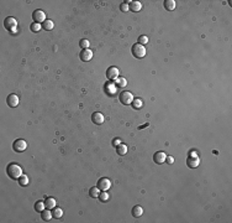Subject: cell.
Here are the masks:
<instances>
[{"instance_id": "cell-31", "label": "cell", "mask_w": 232, "mask_h": 223, "mask_svg": "<svg viewBox=\"0 0 232 223\" xmlns=\"http://www.w3.org/2000/svg\"><path fill=\"white\" fill-rule=\"evenodd\" d=\"M79 45H80V47H81L83 50H85V48H89V46H90V42H89V40H87V39H83V40H80Z\"/></svg>"}, {"instance_id": "cell-6", "label": "cell", "mask_w": 232, "mask_h": 223, "mask_svg": "<svg viewBox=\"0 0 232 223\" xmlns=\"http://www.w3.org/2000/svg\"><path fill=\"white\" fill-rule=\"evenodd\" d=\"M96 186L99 187V190H100V191H109L110 187H111V181L107 179V177H103V179H100V180L98 181V185Z\"/></svg>"}, {"instance_id": "cell-18", "label": "cell", "mask_w": 232, "mask_h": 223, "mask_svg": "<svg viewBox=\"0 0 232 223\" xmlns=\"http://www.w3.org/2000/svg\"><path fill=\"white\" fill-rule=\"evenodd\" d=\"M175 6H177V3L174 1V0H165L164 1V7L168 11H173L174 9H175Z\"/></svg>"}, {"instance_id": "cell-34", "label": "cell", "mask_w": 232, "mask_h": 223, "mask_svg": "<svg viewBox=\"0 0 232 223\" xmlns=\"http://www.w3.org/2000/svg\"><path fill=\"white\" fill-rule=\"evenodd\" d=\"M165 162H168V164H173V162H174V159L172 158V156H167V159H165Z\"/></svg>"}, {"instance_id": "cell-7", "label": "cell", "mask_w": 232, "mask_h": 223, "mask_svg": "<svg viewBox=\"0 0 232 223\" xmlns=\"http://www.w3.org/2000/svg\"><path fill=\"white\" fill-rule=\"evenodd\" d=\"M119 73H120L119 68L115 67V66H112V67H109V68H107V71H106V77L109 78L110 81H115L116 78L119 77Z\"/></svg>"}, {"instance_id": "cell-22", "label": "cell", "mask_w": 232, "mask_h": 223, "mask_svg": "<svg viewBox=\"0 0 232 223\" xmlns=\"http://www.w3.org/2000/svg\"><path fill=\"white\" fill-rule=\"evenodd\" d=\"M132 107H134L135 109H141L143 105V101L141 98H134V101H132Z\"/></svg>"}, {"instance_id": "cell-27", "label": "cell", "mask_w": 232, "mask_h": 223, "mask_svg": "<svg viewBox=\"0 0 232 223\" xmlns=\"http://www.w3.org/2000/svg\"><path fill=\"white\" fill-rule=\"evenodd\" d=\"M148 41H150V40H148V37L146 36V35H142V36H139L138 37V40H137V44H139V45H147L148 44Z\"/></svg>"}, {"instance_id": "cell-3", "label": "cell", "mask_w": 232, "mask_h": 223, "mask_svg": "<svg viewBox=\"0 0 232 223\" xmlns=\"http://www.w3.org/2000/svg\"><path fill=\"white\" fill-rule=\"evenodd\" d=\"M12 149H14V151H16V153H22V151H25L27 149V143L25 142L23 139H18V140H15V142H14Z\"/></svg>"}, {"instance_id": "cell-21", "label": "cell", "mask_w": 232, "mask_h": 223, "mask_svg": "<svg viewBox=\"0 0 232 223\" xmlns=\"http://www.w3.org/2000/svg\"><path fill=\"white\" fill-rule=\"evenodd\" d=\"M100 190H99V187L98 186H94V187H92L89 190V195H90V197H93V198H99V195H100Z\"/></svg>"}, {"instance_id": "cell-1", "label": "cell", "mask_w": 232, "mask_h": 223, "mask_svg": "<svg viewBox=\"0 0 232 223\" xmlns=\"http://www.w3.org/2000/svg\"><path fill=\"white\" fill-rule=\"evenodd\" d=\"M6 173L7 176L12 180H19L23 173H22V167L20 165L15 164V162H10L9 165L6 166Z\"/></svg>"}, {"instance_id": "cell-29", "label": "cell", "mask_w": 232, "mask_h": 223, "mask_svg": "<svg viewBox=\"0 0 232 223\" xmlns=\"http://www.w3.org/2000/svg\"><path fill=\"white\" fill-rule=\"evenodd\" d=\"M109 193H107V191H101L100 195H99V198H100V201L101 202H106L107 200H109Z\"/></svg>"}, {"instance_id": "cell-10", "label": "cell", "mask_w": 232, "mask_h": 223, "mask_svg": "<svg viewBox=\"0 0 232 223\" xmlns=\"http://www.w3.org/2000/svg\"><path fill=\"white\" fill-rule=\"evenodd\" d=\"M186 165L190 167V169H195L200 165V159L199 156H189L188 160H186Z\"/></svg>"}, {"instance_id": "cell-20", "label": "cell", "mask_w": 232, "mask_h": 223, "mask_svg": "<svg viewBox=\"0 0 232 223\" xmlns=\"http://www.w3.org/2000/svg\"><path fill=\"white\" fill-rule=\"evenodd\" d=\"M115 84H116V87L123 88V87L127 86V81H126V78H123V77H117L115 79Z\"/></svg>"}, {"instance_id": "cell-19", "label": "cell", "mask_w": 232, "mask_h": 223, "mask_svg": "<svg viewBox=\"0 0 232 223\" xmlns=\"http://www.w3.org/2000/svg\"><path fill=\"white\" fill-rule=\"evenodd\" d=\"M143 214V208L141 207V206H135L134 208H132V216L134 217H136V218H138V217H141Z\"/></svg>"}, {"instance_id": "cell-23", "label": "cell", "mask_w": 232, "mask_h": 223, "mask_svg": "<svg viewBox=\"0 0 232 223\" xmlns=\"http://www.w3.org/2000/svg\"><path fill=\"white\" fill-rule=\"evenodd\" d=\"M52 214H53V218H61L63 216V210L61 207H54L52 210Z\"/></svg>"}, {"instance_id": "cell-30", "label": "cell", "mask_w": 232, "mask_h": 223, "mask_svg": "<svg viewBox=\"0 0 232 223\" xmlns=\"http://www.w3.org/2000/svg\"><path fill=\"white\" fill-rule=\"evenodd\" d=\"M41 27H42V25H41V24H37V22L31 24V26H30V29H31L32 32H38V31L41 30Z\"/></svg>"}, {"instance_id": "cell-15", "label": "cell", "mask_w": 232, "mask_h": 223, "mask_svg": "<svg viewBox=\"0 0 232 223\" xmlns=\"http://www.w3.org/2000/svg\"><path fill=\"white\" fill-rule=\"evenodd\" d=\"M45 204H46V208L53 210L54 207H57V201L54 200L53 197H47L46 201H45Z\"/></svg>"}, {"instance_id": "cell-33", "label": "cell", "mask_w": 232, "mask_h": 223, "mask_svg": "<svg viewBox=\"0 0 232 223\" xmlns=\"http://www.w3.org/2000/svg\"><path fill=\"white\" fill-rule=\"evenodd\" d=\"M122 143H121V140L120 139H114V142H112V145L114 146H119V145H121Z\"/></svg>"}, {"instance_id": "cell-11", "label": "cell", "mask_w": 232, "mask_h": 223, "mask_svg": "<svg viewBox=\"0 0 232 223\" xmlns=\"http://www.w3.org/2000/svg\"><path fill=\"white\" fill-rule=\"evenodd\" d=\"M165 159H167V155H165L164 151H157L153 156V160L156 164H164L165 162Z\"/></svg>"}, {"instance_id": "cell-4", "label": "cell", "mask_w": 232, "mask_h": 223, "mask_svg": "<svg viewBox=\"0 0 232 223\" xmlns=\"http://www.w3.org/2000/svg\"><path fill=\"white\" fill-rule=\"evenodd\" d=\"M132 101H134V94H132L131 92H127V90H125V92H121L120 93V102L123 105L131 104Z\"/></svg>"}, {"instance_id": "cell-25", "label": "cell", "mask_w": 232, "mask_h": 223, "mask_svg": "<svg viewBox=\"0 0 232 223\" xmlns=\"http://www.w3.org/2000/svg\"><path fill=\"white\" fill-rule=\"evenodd\" d=\"M35 210H36L37 212H42L43 210H46V204H45V202H43V201H37V202L35 203Z\"/></svg>"}, {"instance_id": "cell-32", "label": "cell", "mask_w": 232, "mask_h": 223, "mask_svg": "<svg viewBox=\"0 0 232 223\" xmlns=\"http://www.w3.org/2000/svg\"><path fill=\"white\" fill-rule=\"evenodd\" d=\"M120 10H121L122 13H127V11L130 10V5L126 4V3H122V4L120 5Z\"/></svg>"}, {"instance_id": "cell-14", "label": "cell", "mask_w": 232, "mask_h": 223, "mask_svg": "<svg viewBox=\"0 0 232 223\" xmlns=\"http://www.w3.org/2000/svg\"><path fill=\"white\" fill-rule=\"evenodd\" d=\"M41 218H42L45 222H48V221H51L53 218V214H52V210H43L42 212H41Z\"/></svg>"}, {"instance_id": "cell-26", "label": "cell", "mask_w": 232, "mask_h": 223, "mask_svg": "<svg viewBox=\"0 0 232 223\" xmlns=\"http://www.w3.org/2000/svg\"><path fill=\"white\" fill-rule=\"evenodd\" d=\"M19 184L20 186H27L30 184V179L26 176V175H22L20 179H19Z\"/></svg>"}, {"instance_id": "cell-35", "label": "cell", "mask_w": 232, "mask_h": 223, "mask_svg": "<svg viewBox=\"0 0 232 223\" xmlns=\"http://www.w3.org/2000/svg\"><path fill=\"white\" fill-rule=\"evenodd\" d=\"M189 156H197V154H196L195 150H192V151H190V154H189Z\"/></svg>"}, {"instance_id": "cell-2", "label": "cell", "mask_w": 232, "mask_h": 223, "mask_svg": "<svg viewBox=\"0 0 232 223\" xmlns=\"http://www.w3.org/2000/svg\"><path fill=\"white\" fill-rule=\"evenodd\" d=\"M146 47L143 45H139V44H135L132 46V55H134L136 59H143L146 56Z\"/></svg>"}, {"instance_id": "cell-24", "label": "cell", "mask_w": 232, "mask_h": 223, "mask_svg": "<svg viewBox=\"0 0 232 223\" xmlns=\"http://www.w3.org/2000/svg\"><path fill=\"white\" fill-rule=\"evenodd\" d=\"M42 27H43L45 30H48V31H49V30H52V29L54 27V22H53L52 20L47 19V20H46V21L42 24Z\"/></svg>"}, {"instance_id": "cell-5", "label": "cell", "mask_w": 232, "mask_h": 223, "mask_svg": "<svg viewBox=\"0 0 232 223\" xmlns=\"http://www.w3.org/2000/svg\"><path fill=\"white\" fill-rule=\"evenodd\" d=\"M32 19L37 24H41V22L43 24L47 20V16H46V13L42 10H35L34 14H32Z\"/></svg>"}, {"instance_id": "cell-13", "label": "cell", "mask_w": 232, "mask_h": 223, "mask_svg": "<svg viewBox=\"0 0 232 223\" xmlns=\"http://www.w3.org/2000/svg\"><path fill=\"white\" fill-rule=\"evenodd\" d=\"M104 120H105V118H104V115H103L101 113H99V112L93 113V115H92V122H93L94 124H98V125H100V124L104 123Z\"/></svg>"}, {"instance_id": "cell-17", "label": "cell", "mask_w": 232, "mask_h": 223, "mask_svg": "<svg viewBox=\"0 0 232 223\" xmlns=\"http://www.w3.org/2000/svg\"><path fill=\"white\" fill-rule=\"evenodd\" d=\"M116 84L115 83H106L105 84V90H106V93H109L110 96H112V94H115V92H116Z\"/></svg>"}, {"instance_id": "cell-12", "label": "cell", "mask_w": 232, "mask_h": 223, "mask_svg": "<svg viewBox=\"0 0 232 223\" xmlns=\"http://www.w3.org/2000/svg\"><path fill=\"white\" fill-rule=\"evenodd\" d=\"M16 26H18V22H16V20L14 18H6L5 19V27L7 30H10L12 32H15V29Z\"/></svg>"}, {"instance_id": "cell-28", "label": "cell", "mask_w": 232, "mask_h": 223, "mask_svg": "<svg viewBox=\"0 0 232 223\" xmlns=\"http://www.w3.org/2000/svg\"><path fill=\"white\" fill-rule=\"evenodd\" d=\"M126 153H127V146H126V145L121 144V145L117 146V154H119V155H125Z\"/></svg>"}, {"instance_id": "cell-16", "label": "cell", "mask_w": 232, "mask_h": 223, "mask_svg": "<svg viewBox=\"0 0 232 223\" xmlns=\"http://www.w3.org/2000/svg\"><path fill=\"white\" fill-rule=\"evenodd\" d=\"M141 9H142V4H141L139 1H132L130 4V10L131 11L138 13V11H141Z\"/></svg>"}, {"instance_id": "cell-8", "label": "cell", "mask_w": 232, "mask_h": 223, "mask_svg": "<svg viewBox=\"0 0 232 223\" xmlns=\"http://www.w3.org/2000/svg\"><path fill=\"white\" fill-rule=\"evenodd\" d=\"M93 56H94V53H93V51H92L90 48H85V50H83V51L80 52V55H79L80 60H81L83 62H89L90 60L93 59Z\"/></svg>"}, {"instance_id": "cell-9", "label": "cell", "mask_w": 232, "mask_h": 223, "mask_svg": "<svg viewBox=\"0 0 232 223\" xmlns=\"http://www.w3.org/2000/svg\"><path fill=\"white\" fill-rule=\"evenodd\" d=\"M6 103L9 107H11V108H15V107H18L19 103H20V99L19 97L16 96V94H9L6 98Z\"/></svg>"}]
</instances>
